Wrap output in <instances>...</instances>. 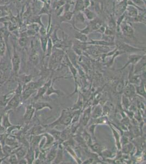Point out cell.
Here are the masks:
<instances>
[{
    "label": "cell",
    "mask_w": 146,
    "mask_h": 164,
    "mask_svg": "<svg viewBox=\"0 0 146 164\" xmlns=\"http://www.w3.org/2000/svg\"><path fill=\"white\" fill-rule=\"evenodd\" d=\"M21 101V93L16 92V95L13 96L9 101H8L5 110L16 109L19 105Z\"/></svg>",
    "instance_id": "cell-4"
},
{
    "label": "cell",
    "mask_w": 146,
    "mask_h": 164,
    "mask_svg": "<svg viewBox=\"0 0 146 164\" xmlns=\"http://www.w3.org/2000/svg\"><path fill=\"white\" fill-rule=\"evenodd\" d=\"M1 118H2V117L1 116V117H0V134H2L3 132H4L5 130V128L3 127H2V126H1Z\"/></svg>",
    "instance_id": "cell-37"
},
{
    "label": "cell",
    "mask_w": 146,
    "mask_h": 164,
    "mask_svg": "<svg viewBox=\"0 0 146 164\" xmlns=\"http://www.w3.org/2000/svg\"><path fill=\"white\" fill-rule=\"evenodd\" d=\"M56 152H57V151L55 149H52V150L50 151V152L48 154L47 157L48 162H51V161H52L53 159L55 158V157H56Z\"/></svg>",
    "instance_id": "cell-30"
},
{
    "label": "cell",
    "mask_w": 146,
    "mask_h": 164,
    "mask_svg": "<svg viewBox=\"0 0 146 164\" xmlns=\"http://www.w3.org/2000/svg\"><path fill=\"white\" fill-rule=\"evenodd\" d=\"M13 147H12L11 146H8V145H6V146L3 147V153L5 154V155H8L9 154L12 152V151H13Z\"/></svg>",
    "instance_id": "cell-31"
},
{
    "label": "cell",
    "mask_w": 146,
    "mask_h": 164,
    "mask_svg": "<svg viewBox=\"0 0 146 164\" xmlns=\"http://www.w3.org/2000/svg\"><path fill=\"white\" fill-rule=\"evenodd\" d=\"M32 49H31V51L30 55V60L33 64L36 65V64H38V62L39 61L38 53L36 49L34 48V47H32Z\"/></svg>",
    "instance_id": "cell-11"
},
{
    "label": "cell",
    "mask_w": 146,
    "mask_h": 164,
    "mask_svg": "<svg viewBox=\"0 0 146 164\" xmlns=\"http://www.w3.org/2000/svg\"><path fill=\"white\" fill-rule=\"evenodd\" d=\"M46 1H47V2L48 4H49V5H50L51 0H46Z\"/></svg>",
    "instance_id": "cell-43"
},
{
    "label": "cell",
    "mask_w": 146,
    "mask_h": 164,
    "mask_svg": "<svg viewBox=\"0 0 146 164\" xmlns=\"http://www.w3.org/2000/svg\"><path fill=\"white\" fill-rule=\"evenodd\" d=\"M75 6V9L74 12H78L80 11H83L85 9V5H84V0H76Z\"/></svg>",
    "instance_id": "cell-17"
},
{
    "label": "cell",
    "mask_w": 146,
    "mask_h": 164,
    "mask_svg": "<svg viewBox=\"0 0 146 164\" xmlns=\"http://www.w3.org/2000/svg\"><path fill=\"white\" fill-rule=\"evenodd\" d=\"M3 158H0V164L1 163V162H2L3 160Z\"/></svg>",
    "instance_id": "cell-44"
},
{
    "label": "cell",
    "mask_w": 146,
    "mask_h": 164,
    "mask_svg": "<svg viewBox=\"0 0 146 164\" xmlns=\"http://www.w3.org/2000/svg\"><path fill=\"white\" fill-rule=\"evenodd\" d=\"M115 44H116L117 46V49H118V50H120V52H122L123 53H133L137 52L139 51L144 50V49H140V48L134 47L131 45H129L125 43L120 42V41H117Z\"/></svg>",
    "instance_id": "cell-2"
},
{
    "label": "cell",
    "mask_w": 146,
    "mask_h": 164,
    "mask_svg": "<svg viewBox=\"0 0 146 164\" xmlns=\"http://www.w3.org/2000/svg\"><path fill=\"white\" fill-rule=\"evenodd\" d=\"M138 8H136L132 5H128L125 10V16H127L128 18L133 19L138 15L139 12Z\"/></svg>",
    "instance_id": "cell-6"
},
{
    "label": "cell",
    "mask_w": 146,
    "mask_h": 164,
    "mask_svg": "<svg viewBox=\"0 0 146 164\" xmlns=\"http://www.w3.org/2000/svg\"><path fill=\"white\" fill-rule=\"evenodd\" d=\"M27 43H28V36L26 34V31L21 32L18 39L19 45L22 48H24L27 45Z\"/></svg>",
    "instance_id": "cell-12"
},
{
    "label": "cell",
    "mask_w": 146,
    "mask_h": 164,
    "mask_svg": "<svg viewBox=\"0 0 146 164\" xmlns=\"http://www.w3.org/2000/svg\"><path fill=\"white\" fill-rule=\"evenodd\" d=\"M9 162L10 164H16L18 163L19 159L16 154H12L11 156H9Z\"/></svg>",
    "instance_id": "cell-34"
},
{
    "label": "cell",
    "mask_w": 146,
    "mask_h": 164,
    "mask_svg": "<svg viewBox=\"0 0 146 164\" xmlns=\"http://www.w3.org/2000/svg\"><path fill=\"white\" fill-rule=\"evenodd\" d=\"M87 44L100 45V46H113L115 45V43L107 42L104 40H92L91 42L87 43Z\"/></svg>",
    "instance_id": "cell-13"
},
{
    "label": "cell",
    "mask_w": 146,
    "mask_h": 164,
    "mask_svg": "<svg viewBox=\"0 0 146 164\" xmlns=\"http://www.w3.org/2000/svg\"><path fill=\"white\" fill-rule=\"evenodd\" d=\"M85 19H86V17L85 16L84 13H82L81 11L78 12V13L76 14L75 19L74 20V23L75 21L78 23H84V22L85 21Z\"/></svg>",
    "instance_id": "cell-21"
},
{
    "label": "cell",
    "mask_w": 146,
    "mask_h": 164,
    "mask_svg": "<svg viewBox=\"0 0 146 164\" xmlns=\"http://www.w3.org/2000/svg\"><path fill=\"white\" fill-rule=\"evenodd\" d=\"M32 9L31 7L28 5V7L26 8V11L24 12L23 14H22V18L23 20H27V19L30 18V17L31 16Z\"/></svg>",
    "instance_id": "cell-27"
},
{
    "label": "cell",
    "mask_w": 146,
    "mask_h": 164,
    "mask_svg": "<svg viewBox=\"0 0 146 164\" xmlns=\"http://www.w3.org/2000/svg\"><path fill=\"white\" fill-rule=\"evenodd\" d=\"M11 12L6 5H0V18L9 16Z\"/></svg>",
    "instance_id": "cell-20"
},
{
    "label": "cell",
    "mask_w": 146,
    "mask_h": 164,
    "mask_svg": "<svg viewBox=\"0 0 146 164\" xmlns=\"http://www.w3.org/2000/svg\"><path fill=\"white\" fill-rule=\"evenodd\" d=\"M48 36H40V40L41 42V45H42V50L44 53H46L47 48V41H48Z\"/></svg>",
    "instance_id": "cell-22"
},
{
    "label": "cell",
    "mask_w": 146,
    "mask_h": 164,
    "mask_svg": "<svg viewBox=\"0 0 146 164\" xmlns=\"http://www.w3.org/2000/svg\"><path fill=\"white\" fill-rule=\"evenodd\" d=\"M89 24L91 27L92 31H96L103 25V23L102 20H100L99 19H97V17L93 20L90 21Z\"/></svg>",
    "instance_id": "cell-10"
},
{
    "label": "cell",
    "mask_w": 146,
    "mask_h": 164,
    "mask_svg": "<svg viewBox=\"0 0 146 164\" xmlns=\"http://www.w3.org/2000/svg\"><path fill=\"white\" fill-rule=\"evenodd\" d=\"M74 13V12H64L60 16H59L61 23L70 22L72 20Z\"/></svg>",
    "instance_id": "cell-9"
},
{
    "label": "cell",
    "mask_w": 146,
    "mask_h": 164,
    "mask_svg": "<svg viewBox=\"0 0 146 164\" xmlns=\"http://www.w3.org/2000/svg\"><path fill=\"white\" fill-rule=\"evenodd\" d=\"M27 152V149L25 147H20L15 151L16 155L18 157V159H21L25 156Z\"/></svg>",
    "instance_id": "cell-18"
},
{
    "label": "cell",
    "mask_w": 146,
    "mask_h": 164,
    "mask_svg": "<svg viewBox=\"0 0 146 164\" xmlns=\"http://www.w3.org/2000/svg\"><path fill=\"white\" fill-rule=\"evenodd\" d=\"M144 1H145L146 2V0H144Z\"/></svg>",
    "instance_id": "cell-46"
},
{
    "label": "cell",
    "mask_w": 146,
    "mask_h": 164,
    "mask_svg": "<svg viewBox=\"0 0 146 164\" xmlns=\"http://www.w3.org/2000/svg\"><path fill=\"white\" fill-rule=\"evenodd\" d=\"M5 142L7 145L11 146L13 148H16L18 144V142H17V141L16 140V138L14 137L10 136H9L7 137V138L5 140Z\"/></svg>",
    "instance_id": "cell-19"
},
{
    "label": "cell",
    "mask_w": 146,
    "mask_h": 164,
    "mask_svg": "<svg viewBox=\"0 0 146 164\" xmlns=\"http://www.w3.org/2000/svg\"><path fill=\"white\" fill-rule=\"evenodd\" d=\"M51 84V80H50L47 83H46L44 86H43L42 87H40L39 90H38V94H37V95L36 96V97L35 98L37 99V98H39L40 97H42V96L45 93L47 92L48 87H49Z\"/></svg>",
    "instance_id": "cell-14"
},
{
    "label": "cell",
    "mask_w": 146,
    "mask_h": 164,
    "mask_svg": "<svg viewBox=\"0 0 146 164\" xmlns=\"http://www.w3.org/2000/svg\"><path fill=\"white\" fill-rule=\"evenodd\" d=\"M33 106L34 108L36 109V111L41 110L45 107H48L50 109H52V107L50 106L49 103L47 102H38V103H34V105H33Z\"/></svg>",
    "instance_id": "cell-24"
},
{
    "label": "cell",
    "mask_w": 146,
    "mask_h": 164,
    "mask_svg": "<svg viewBox=\"0 0 146 164\" xmlns=\"http://www.w3.org/2000/svg\"><path fill=\"white\" fill-rule=\"evenodd\" d=\"M35 111V108L32 105H29L26 107V112L24 115V120L26 122H28L31 120L32 116H33Z\"/></svg>",
    "instance_id": "cell-8"
},
{
    "label": "cell",
    "mask_w": 146,
    "mask_h": 164,
    "mask_svg": "<svg viewBox=\"0 0 146 164\" xmlns=\"http://www.w3.org/2000/svg\"><path fill=\"white\" fill-rule=\"evenodd\" d=\"M12 67H13L14 73H18L20 67L21 59L18 53V52L16 51V47L14 48V52H13V55L12 58Z\"/></svg>",
    "instance_id": "cell-3"
},
{
    "label": "cell",
    "mask_w": 146,
    "mask_h": 164,
    "mask_svg": "<svg viewBox=\"0 0 146 164\" xmlns=\"http://www.w3.org/2000/svg\"><path fill=\"white\" fill-rule=\"evenodd\" d=\"M122 83H120L117 87V89L118 91H120L121 90H122Z\"/></svg>",
    "instance_id": "cell-38"
},
{
    "label": "cell",
    "mask_w": 146,
    "mask_h": 164,
    "mask_svg": "<svg viewBox=\"0 0 146 164\" xmlns=\"http://www.w3.org/2000/svg\"><path fill=\"white\" fill-rule=\"evenodd\" d=\"M127 5H128V0H122L119 2L115 8L116 14L119 16L122 15L123 14L125 13Z\"/></svg>",
    "instance_id": "cell-5"
},
{
    "label": "cell",
    "mask_w": 146,
    "mask_h": 164,
    "mask_svg": "<svg viewBox=\"0 0 146 164\" xmlns=\"http://www.w3.org/2000/svg\"><path fill=\"white\" fill-rule=\"evenodd\" d=\"M65 2H66V3H68V4L71 5H73V4H74L75 3L76 0H65Z\"/></svg>",
    "instance_id": "cell-39"
},
{
    "label": "cell",
    "mask_w": 146,
    "mask_h": 164,
    "mask_svg": "<svg viewBox=\"0 0 146 164\" xmlns=\"http://www.w3.org/2000/svg\"><path fill=\"white\" fill-rule=\"evenodd\" d=\"M116 1H117V2H120V1H122V0H116Z\"/></svg>",
    "instance_id": "cell-45"
},
{
    "label": "cell",
    "mask_w": 146,
    "mask_h": 164,
    "mask_svg": "<svg viewBox=\"0 0 146 164\" xmlns=\"http://www.w3.org/2000/svg\"><path fill=\"white\" fill-rule=\"evenodd\" d=\"M136 91L138 94L143 96L144 97H146V91L144 90V85H141L140 87L136 88Z\"/></svg>",
    "instance_id": "cell-33"
},
{
    "label": "cell",
    "mask_w": 146,
    "mask_h": 164,
    "mask_svg": "<svg viewBox=\"0 0 146 164\" xmlns=\"http://www.w3.org/2000/svg\"><path fill=\"white\" fill-rule=\"evenodd\" d=\"M40 139V137L39 136H36L33 138L31 142V145L32 147H36L38 144V143H39Z\"/></svg>",
    "instance_id": "cell-36"
},
{
    "label": "cell",
    "mask_w": 146,
    "mask_h": 164,
    "mask_svg": "<svg viewBox=\"0 0 146 164\" xmlns=\"http://www.w3.org/2000/svg\"><path fill=\"white\" fill-rule=\"evenodd\" d=\"M83 12L85 17L89 21H91L96 18H97V14L89 8H85Z\"/></svg>",
    "instance_id": "cell-15"
},
{
    "label": "cell",
    "mask_w": 146,
    "mask_h": 164,
    "mask_svg": "<svg viewBox=\"0 0 146 164\" xmlns=\"http://www.w3.org/2000/svg\"><path fill=\"white\" fill-rule=\"evenodd\" d=\"M6 0H0V5H5Z\"/></svg>",
    "instance_id": "cell-40"
},
{
    "label": "cell",
    "mask_w": 146,
    "mask_h": 164,
    "mask_svg": "<svg viewBox=\"0 0 146 164\" xmlns=\"http://www.w3.org/2000/svg\"><path fill=\"white\" fill-rule=\"evenodd\" d=\"M118 29L124 36L129 38L135 39L134 35L135 30L130 23L126 20V17L121 23Z\"/></svg>",
    "instance_id": "cell-1"
},
{
    "label": "cell",
    "mask_w": 146,
    "mask_h": 164,
    "mask_svg": "<svg viewBox=\"0 0 146 164\" xmlns=\"http://www.w3.org/2000/svg\"><path fill=\"white\" fill-rule=\"evenodd\" d=\"M5 50V44L3 37L0 36V56L4 55Z\"/></svg>",
    "instance_id": "cell-26"
},
{
    "label": "cell",
    "mask_w": 146,
    "mask_h": 164,
    "mask_svg": "<svg viewBox=\"0 0 146 164\" xmlns=\"http://www.w3.org/2000/svg\"><path fill=\"white\" fill-rule=\"evenodd\" d=\"M46 93H47V95H50L52 94V93L57 94L59 96H60L61 95H63L64 94L62 91H61L60 90H55L54 89V88L53 87V83H51V85H50L49 87H48Z\"/></svg>",
    "instance_id": "cell-25"
},
{
    "label": "cell",
    "mask_w": 146,
    "mask_h": 164,
    "mask_svg": "<svg viewBox=\"0 0 146 164\" xmlns=\"http://www.w3.org/2000/svg\"><path fill=\"white\" fill-rule=\"evenodd\" d=\"M32 1V0H25V1H26L27 5H29L30 3Z\"/></svg>",
    "instance_id": "cell-42"
},
{
    "label": "cell",
    "mask_w": 146,
    "mask_h": 164,
    "mask_svg": "<svg viewBox=\"0 0 146 164\" xmlns=\"http://www.w3.org/2000/svg\"><path fill=\"white\" fill-rule=\"evenodd\" d=\"M11 126H12V125L9 120L8 113H5V116L3 117V127L5 129H7Z\"/></svg>",
    "instance_id": "cell-28"
},
{
    "label": "cell",
    "mask_w": 146,
    "mask_h": 164,
    "mask_svg": "<svg viewBox=\"0 0 146 164\" xmlns=\"http://www.w3.org/2000/svg\"><path fill=\"white\" fill-rule=\"evenodd\" d=\"M89 113H90V110L89 112V109L85 112L84 118H83V124L84 125H86L87 123V122H88V120H89Z\"/></svg>",
    "instance_id": "cell-35"
},
{
    "label": "cell",
    "mask_w": 146,
    "mask_h": 164,
    "mask_svg": "<svg viewBox=\"0 0 146 164\" xmlns=\"http://www.w3.org/2000/svg\"><path fill=\"white\" fill-rule=\"evenodd\" d=\"M115 30L112 29L109 27L106 26V28H105V30L104 34L107 35V36H115Z\"/></svg>",
    "instance_id": "cell-32"
},
{
    "label": "cell",
    "mask_w": 146,
    "mask_h": 164,
    "mask_svg": "<svg viewBox=\"0 0 146 164\" xmlns=\"http://www.w3.org/2000/svg\"><path fill=\"white\" fill-rule=\"evenodd\" d=\"M75 39L80 41L81 42L86 43L87 42V41L89 40L87 35L78 32V31H77V30H75Z\"/></svg>",
    "instance_id": "cell-16"
},
{
    "label": "cell",
    "mask_w": 146,
    "mask_h": 164,
    "mask_svg": "<svg viewBox=\"0 0 146 164\" xmlns=\"http://www.w3.org/2000/svg\"><path fill=\"white\" fill-rule=\"evenodd\" d=\"M35 91H36V90L26 87V89L24 90L23 93V94H22L23 99L24 100H26L27 98H30V96L33 93H34Z\"/></svg>",
    "instance_id": "cell-23"
},
{
    "label": "cell",
    "mask_w": 146,
    "mask_h": 164,
    "mask_svg": "<svg viewBox=\"0 0 146 164\" xmlns=\"http://www.w3.org/2000/svg\"><path fill=\"white\" fill-rule=\"evenodd\" d=\"M19 164H27V161L25 160H21L20 162H19Z\"/></svg>",
    "instance_id": "cell-41"
},
{
    "label": "cell",
    "mask_w": 146,
    "mask_h": 164,
    "mask_svg": "<svg viewBox=\"0 0 146 164\" xmlns=\"http://www.w3.org/2000/svg\"><path fill=\"white\" fill-rule=\"evenodd\" d=\"M27 156H26V159L27 161V163L31 164L33 159H34V152L32 150H28V152H27Z\"/></svg>",
    "instance_id": "cell-29"
},
{
    "label": "cell",
    "mask_w": 146,
    "mask_h": 164,
    "mask_svg": "<svg viewBox=\"0 0 146 164\" xmlns=\"http://www.w3.org/2000/svg\"><path fill=\"white\" fill-rule=\"evenodd\" d=\"M55 1H56V0H55Z\"/></svg>",
    "instance_id": "cell-47"
},
{
    "label": "cell",
    "mask_w": 146,
    "mask_h": 164,
    "mask_svg": "<svg viewBox=\"0 0 146 164\" xmlns=\"http://www.w3.org/2000/svg\"><path fill=\"white\" fill-rule=\"evenodd\" d=\"M143 56H144L135 54H132L129 55V57H128V62L125 64L124 67H123L122 68L120 69V70H122L123 69H125V67L129 65V64L134 65V64H136Z\"/></svg>",
    "instance_id": "cell-7"
}]
</instances>
